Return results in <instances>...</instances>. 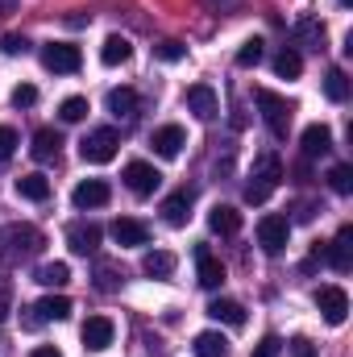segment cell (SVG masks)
Wrapping results in <instances>:
<instances>
[{
  "mask_svg": "<svg viewBox=\"0 0 353 357\" xmlns=\"http://www.w3.org/2000/svg\"><path fill=\"white\" fill-rule=\"evenodd\" d=\"M42 245H46V237H42V229H33V225H8V229L0 233V258L13 262V266L25 262V258H38Z\"/></svg>",
  "mask_w": 353,
  "mask_h": 357,
  "instance_id": "obj_1",
  "label": "cell"
},
{
  "mask_svg": "<svg viewBox=\"0 0 353 357\" xmlns=\"http://www.w3.org/2000/svg\"><path fill=\"white\" fill-rule=\"evenodd\" d=\"M254 104L262 108V121H266V129L274 133V137H287V129H291V104L278 96V91H270V88H258L254 91Z\"/></svg>",
  "mask_w": 353,
  "mask_h": 357,
  "instance_id": "obj_2",
  "label": "cell"
},
{
  "mask_svg": "<svg viewBox=\"0 0 353 357\" xmlns=\"http://www.w3.org/2000/svg\"><path fill=\"white\" fill-rule=\"evenodd\" d=\"M278 178H283V162H278L274 154H262L254 178L246 183V199H250V204H266V199H270V191L278 187Z\"/></svg>",
  "mask_w": 353,
  "mask_h": 357,
  "instance_id": "obj_3",
  "label": "cell"
},
{
  "mask_svg": "<svg viewBox=\"0 0 353 357\" xmlns=\"http://www.w3.org/2000/svg\"><path fill=\"white\" fill-rule=\"evenodd\" d=\"M117 146H121V137H117V129H91L88 137L80 142V154H84V162H112L117 158Z\"/></svg>",
  "mask_w": 353,
  "mask_h": 357,
  "instance_id": "obj_4",
  "label": "cell"
},
{
  "mask_svg": "<svg viewBox=\"0 0 353 357\" xmlns=\"http://www.w3.org/2000/svg\"><path fill=\"white\" fill-rule=\"evenodd\" d=\"M42 67L54 71V75H75V71L84 67V54H80V46H71V42H50V46L42 50Z\"/></svg>",
  "mask_w": 353,
  "mask_h": 357,
  "instance_id": "obj_5",
  "label": "cell"
},
{
  "mask_svg": "<svg viewBox=\"0 0 353 357\" xmlns=\"http://www.w3.org/2000/svg\"><path fill=\"white\" fill-rule=\"evenodd\" d=\"M287 241H291V220L287 216H262L258 220V245H262L266 254H283L287 250Z\"/></svg>",
  "mask_w": 353,
  "mask_h": 357,
  "instance_id": "obj_6",
  "label": "cell"
},
{
  "mask_svg": "<svg viewBox=\"0 0 353 357\" xmlns=\"http://www.w3.org/2000/svg\"><path fill=\"white\" fill-rule=\"evenodd\" d=\"M316 307H320V316L337 328V324H345V316H350V295H345L341 287H320V291H316Z\"/></svg>",
  "mask_w": 353,
  "mask_h": 357,
  "instance_id": "obj_7",
  "label": "cell"
},
{
  "mask_svg": "<svg viewBox=\"0 0 353 357\" xmlns=\"http://www.w3.org/2000/svg\"><path fill=\"white\" fill-rule=\"evenodd\" d=\"M80 337H84V349L104 354V349L112 345L117 328H112V320H108V316H88V320H84V328H80Z\"/></svg>",
  "mask_w": 353,
  "mask_h": 357,
  "instance_id": "obj_8",
  "label": "cell"
},
{
  "mask_svg": "<svg viewBox=\"0 0 353 357\" xmlns=\"http://www.w3.org/2000/svg\"><path fill=\"white\" fill-rule=\"evenodd\" d=\"M158 183H163V175L150 167V162H125V187L133 191V195H154L158 191Z\"/></svg>",
  "mask_w": 353,
  "mask_h": 357,
  "instance_id": "obj_9",
  "label": "cell"
},
{
  "mask_svg": "<svg viewBox=\"0 0 353 357\" xmlns=\"http://www.w3.org/2000/svg\"><path fill=\"white\" fill-rule=\"evenodd\" d=\"M324 262L337 270V274H350L353 270V229L350 225L333 237V245H324Z\"/></svg>",
  "mask_w": 353,
  "mask_h": 357,
  "instance_id": "obj_10",
  "label": "cell"
},
{
  "mask_svg": "<svg viewBox=\"0 0 353 357\" xmlns=\"http://www.w3.org/2000/svg\"><path fill=\"white\" fill-rule=\"evenodd\" d=\"M67 245H71L75 254L91 258V254L100 250V225H91V220H71V225H67Z\"/></svg>",
  "mask_w": 353,
  "mask_h": 357,
  "instance_id": "obj_11",
  "label": "cell"
},
{
  "mask_svg": "<svg viewBox=\"0 0 353 357\" xmlns=\"http://www.w3.org/2000/svg\"><path fill=\"white\" fill-rule=\"evenodd\" d=\"M112 241L121 250H137V245H150V229L133 216H121V220H112Z\"/></svg>",
  "mask_w": 353,
  "mask_h": 357,
  "instance_id": "obj_12",
  "label": "cell"
},
{
  "mask_svg": "<svg viewBox=\"0 0 353 357\" xmlns=\"http://www.w3.org/2000/svg\"><path fill=\"white\" fill-rule=\"evenodd\" d=\"M108 195H112V191H108V183H104V178H84V183L71 191V204H75L80 212H91V208H104V204H108Z\"/></svg>",
  "mask_w": 353,
  "mask_h": 357,
  "instance_id": "obj_13",
  "label": "cell"
},
{
  "mask_svg": "<svg viewBox=\"0 0 353 357\" xmlns=\"http://www.w3.org/2000/svg\"><path fill=\"white\" fill-rule=\"evenodd\" d=\"M187 108H191L200 121H212V116L220 112V100H216V91L208 88V84H191V88H187Z\"/></svg>",
  "mask_w": 353,
  "mask_h": 357,
  "instance_id": "obj_14",
  "label": "cell"
},
{
  "mask_svg": "<svg viewBox=\"0 0 353 357\" xmlns=\"http://www.w3.org/2000/svg\"><path fill=\"white\" fill-rule=\"evenodd\" d=\"M150 146H154V154H158V158H179V150L187 146V133H183L179 125H163V129H154Z\"/></svg>",
  "mask_w": 353,
  "mask_h": 357,
  "instance_id": "obj_15",
  "label": "cell"
},
{
  "mask_svg": "<svg viewBox=\"0 0 353 357\" xmlns=\"http://www.w3.org/2000/svg\"><path fill=\"white\" fill-rule=\"evenodd\" d=\"M195 270H200V287H208V291H216L225 282V266H220V258H212L208 245L195 250Z\"/></svg>",
  "mask_w": 353,
  "mask_h": 357,
  "instance_id": "obj_16",
  "label": "cell"
},
{
  "mask_svg": "<svg viewBox=\"0 0 353 357\" xmlns=\"http://www.w3.org/2000/svg\"><path fill=\"white\" fill-rule=\"evenodd\" d=\"M191 199H195V195H191L187 187L163 199V220H167L171 229H183V225H187V216H191Z\"/></svg>",
  "mask_w": 353,
  "mask_h": 357,
  "instance_id": "obj_17",
  "label": "cell"
},
{
  "mask_svg": "<svg viewBox=\"0 0 353 357\" xmlns=\"http://www.w3.org/2000/svg\"><path fill=\"white\" fill-rule=\"evenodd\" d=\"M299 146H303V158H320V154L333 150V129L329 125H308L303 137H299Z\"/></svg>",
  "mask_w": 353,
  "mask_h": 357,
  "instance_id": "obj_18",
  "label": "cell"
},
{
  "mask_svg": "<svg viewBox=\"0 0 353 357\" xmlns=\"http://www.w3.org/2000/svg\"><path fill=\"white\" fill-rule=\"evenodd\" d=\"M59 150H63V137H59V129H38L33 133V146H29V154L38 158V162H50V158H59Z\"/></svg>",
  "mask_w": 353,
  "mask_h": 357,
  "instance_id": "obj_19",
  "label": "cell"
},
{
  "mask_svg": "<svg viewBox=\"0 0 353 357\" xmlns=\"http://www.w3.org/2000/svg\"><path fill=\"white\" fill-rule=\"evenodd\" d=\"M208 229H212V233H220V237H233V233L241 229V212H237V208H229V204H216V208L208 212Z\"/></svg>",
  "mask_w": 353,
  "mask_h": 357,
  "instance_id": "obj_20",
  "label": "cell"
},
{
  "mask_svg": "<svg viewBox=\"0 0 353 357\" xmlns=\"http://www.w3.org/2000/svg\"><path fill=\"white\" fill-rule=\"evenodd\" d=\"M208 316H212L216 324H229V328H241V324H246V307H241L237 299H212V303H208Z\"/></svg>",
  "mask_w": 353,
  "mask_h": 357,
  "instance_id": "obj_21",
  "label": "cell"
},
{
  "mask_svg": "<svg viewBox=\"0 0 353 357\" xmlns=\"http://www.w3.org/2000/svg\"><path fill=\"white\" fill-rule=\"evenodd\" d=\"M129 54H133V46H129V38H121V33H108L104 46H100V63H104V67H121V63H129Z\"/></svg>",
  "mask_w": 353,
  "mask_h": 357,
  "instance_id": "obj_22",
  "label": "cell"
},
{
  "mask_svg": "<svg viewBox=\"0 0 353 357\" xmlns=\"http://www.w3.org/2000/svg\"><path fill=\"white\" fill-rule=\"evenodd\" d=\"M33 282H42V287H67L71 282V266L67 262H42V266L33 270Z\"/></svg>",
  "mask_w": 353,
  "mask_h": 357,
  "instance_id": "obj_23",
  "label": "cell"
},
{
  "mask_svg": "<svg viewBox=\"0 0 353 357\" xmlns=\"http://www.w3.org/2000/svg\"><path fill=\"white\" fill-rule=\"evenodd\" d=\"M17 195H21V199H33V204H42V199L50 195V178L38 175V171H33V175H21V178H17Z\"/></svg>",
  "mask_w": 353,
  "mask_h": 357,
  "instance_id": "obj_24",
  "label": "cell"
},
{
  "mask_svg": "<svg viewBox=\"0 0 353 357\" xmlns=\"http://www.w3.org/2000/svg\"><path fill=\"white\" fill-rule=\"evenodd\" d=\"M142 270H146L150 278H171V274H175V254H167V250H150V254L142 258Z\"/></svg>",
  "mask_w": 353,
  "mask_h": 357,
  "instance_id": "obj_25",
  "label": "cell"
},
{
  "mask_svg": "<svg viewBox=\"0 0 353 357\" xmlns=\"http://www.w3.org/2000/svg\"><path fill=\"white\" fill-rule=\"evenodd\" d=\"M33 312L42 316V324H46V320H67V316H71V299H67V295H46L42 303H33Z\"/></svg>",
  "mask_w": 353,
  "mask_h": 357,
  "instance_id": "obj_26",
  "label": "cell"
},
{
  "mask_svg": "<svg viewBox=\"0 0 353 357\" xmlns=\"http://www.w3.org/2000/svg\"><path fill=\"white\" fill-rule=\"evenodd\" d=\"M108 112H112V116H125V121H129V116L137 112V91H129V88H112V91H108Z\"/></svg>",
  "mask_w": 353,
  "mask_h": 357,
  "instance_id": "obj_27",
  "label": "cell"
},
{
  "mask_svg": "<svg viewBox=\"0 0 353 357\" xmlns=\"http://www.w3.org/2000/svg\"><path fill=\"white\" fill-rule=\"evenodd\" d=\"M195 357H229V341L220 333H200L195 337Z\"/></svg>",
  "mask_w": 353,
  "mask_h": 357,
  "instance_id": "obj_28",
  "label": "cell"
},
{
  "mask_svg": "<svg viewBox=\"0 0 353 357\" xmlns=\"http://www.w3.org/2000/svg\"><path fill=\"white\" fill-rule=\"evenodd\" d=\"M299 71H303V59L295 50H278L274 54V75L278 79H299Z\"/></svg>",
  "mask_w": 353,
  "mask_h": 357,
  "instance_id": "obj_29",
  "label": "cell"
},
{
  "mask_svg": "<svg viewBox=\"0 0 353 357\" xmlns=\"http://www.w3.org/2000/svg\"><path fill=\"white\" fill-rule=\"evenodd\" d=\"M324 96H329L333 104H345V100H350V79H345L341 67H333V71L324 75Z\"/></svg>",
  "mask_w": 353,
  "mask_h": 357,
  "instance_id": "obj_30",
  "label": "cell"
},
{
  "mask_svg": "<svg viewBox=\"0 0 353 357\" xmlns=\"http://www.w3.org/2000/svg\"><path fill=\"white\" fill-rule=\"evenodd\" d=\"M59 116H63L67 125H80V121L88 116V100H84V96H67V100L59 104Z\"/></svg>",
  "mask_w": 353,
  "mask_h": 357,
  "instance_id": "obj_31",
  "label": "cell"
},
{
  "mask_svg": "<svg viewBox=\"0 0 353 357\" xmlns=\"http://www.w3.org/2000/svg\"><path fill=\"white\" fill-rule=\"evenodd\" d=\"M262 59H266L262 38H250V42H241V50H237V67H258Z\"/></svg>",
  "mask_w": 353,
  "mask_h": 357,
  "instance_id": "obj_32",
  "label": "cell"
},
{
  "mask_svg": "<svg viewBox=\"0 0 353 357\" xmlns=\"http://www.w3.org/2000/svg\"><path fill=\"white\" fill-rule=\"evenodd\" d=\"M329 187H333L337 195H350L353 191V167H345V162L333 167V171H329Z\"/></svg>",
  "mask_w": 353,
  "mask_h": 357,
  "instance_id": "obj_33",
  "label": "cell"
},
{
  "mask_svg": "<svg viewBox=\"0 0 353 357\" xmlns=\"http://www.w3.org/2000/svg\"><path fill=\"white\" fill-rule=\"evenodd\" d=\"M96 287L100 291H117L121 287V274H117L112 262H96Z\"/></svg>",
  "mask_w": 353,
  "mask_h": 357,
  "instance_id": "obj_34",
  "label": "cell"
},
{
  "mask_svg": "<svg viewBox=\"0 0 353 357\" xmlns=\"http://www.w3.org/2000/svg\"><path fill=\"white\" fill-rule=\"evenodd\" d=\"M154 54H158L163 63H179V59H187V46H183V42H158Z\"/></svg>",
  "mask_w": 353,
  "mask_h": 357,
  "instance_id": "obj_35",
  "label": "cell"
},
{
  "mask_svg": "<svg viewBox=\"0 0 353 357\" xmlns=\"http://www.w3.org/2000/svg\"><path fill=\"white\" fill-rule=\"evenodd\" d=\"M38 104V88L33 84H17L13 88V108H33Z\"/></svg>",
  "mask_w": 353,
  "mask_h": 357,
  "instance_id": "obj_36",
  "label": "cell"
},
{
  "mask_svg": "<svg viewBox=\"0 0 353 357\" xmlns=\"http://www.w3.org/2000/svg\"><path fill=\"white\" fill-rule=\"evenodd\" d=\"M0 50H4L8 59H17V54H25V50H29V42H25L21 33H4V38H0Z\"/></svg>",
  "mask_w": 353,
  "mask_h": 357,
  "instance_id": "obj_37",
  "label": "cell"
},
{
  "mask_svg": "<svg viewBox=\"0 0 353 357\" xmlns=\"http://www.w3.org/2000/svg\"><path fill=\"white\" fill-rule=\"evenodd\" d=\"M13 150H17V129L0 125V162H8V158H13Z\"/></svg>",
  "mask_w": 353,
  "mask_h": 357,
  "instance_id": "obj_38",
  "label": "cell"
},
{
  "mask_svg": "<svg viewBox=\"0 0 353 357\" xmlns=\"http://www.w3.org/2000/svg\"><path fill=\"white\" fill-rule=\"evenodd\" d=\"M278 354H283V341H278V337H262L250 357H278Z\"/></svg>",
  "mask_w": 353,
  "mask_h": 357,
  "instance_id": "obj_39",
  "label": "cell"
},
{
  "mask_svg": "<svg viewBox=\"0 0 353 357\" xmlns=\"http://www.w3.org/2000/svg\"><path fill=\"white\" fill-rule=\"evenodd\" d=\"M291 357H316V345H312L308 337H295V341H291Z\"/></svg>",
  "mask_w": 353,
  "mask_h": 357,
  "instance_id": "obj_40",
  "label": "cell"
},
{
  "mask_svg": "<svg viewBox=\"0 0 353 357\" xmlns=\"http://www.w3.org/2000/svg\"><path fill=\"white\" fill-rule=\"evenodd\" d=\"M8 320V287H0V324Z\"/></svg>",
  "mask_w": 353,
  "mask_h": 357,
  "instance_id": "obj_41",
  "label": "cell"
},
{
  "mask_svg": "<svg viewBox=\"0 0 353 357\" xmlns=\"http://www.w3.org/2000/svg\"><path fill=\"white\" fill-rule=\"evenodd\" d=\"M29 357H63V354H59L54 345H38V349H33V354H29Z\"/></svg>",
  "mask_w": 353,
  "mask_h": 357,
  "instance_id": "obj_42",
  "label": "cell"
},
{
  "mask_svg": "<svg viewBox=\"0 0 353 357\" xmlns=\"http://www.w3.org/2000/svg\"><path fill=\"white\" fill-rule=\"evenodd\" d=\"M341 4H345V8H350V4H353V0H341Z\"/></svg>",
  "mask_w": 353,
  "mask_h": 357,
  "instance_id": "obj_43",
  "label": "cell"
}]
</instances>
